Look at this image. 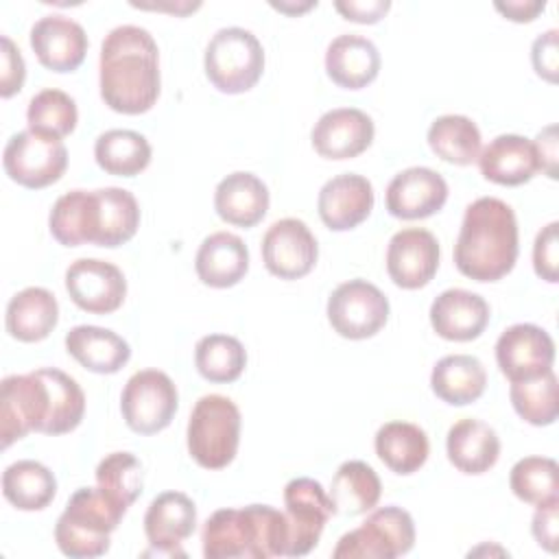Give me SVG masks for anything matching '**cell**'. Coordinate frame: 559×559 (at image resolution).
<instances>
[{"mask_svg": "<svg viewBox=\"0 0 559 559\" xmlns=\"http://www.w3.org/2000/svg\"><path fill=\"white\" fill-rule=\"evenodd\" d=\"M100 98L118 114L148 111L159 96V50L153 35L135 24L111 28L100 46Z\"/></svg>", "mask_w": 559, "mask_h": 559, "instance_id": "1", "label": "cell"}, {"mask_svg": "<svg viewBox=\"0 0 559 559\" xmlns=\"http://www.w3.org/2000/svg\"><path fill=\"white\" fill-rule=\"evenodd\" d=\"M52 238L63 247H120L140 227V205L124 188L70 190L61 194L48 216Z\"/></svg>", "mask_w": 559, "mask_h": 559, "instance_id": "2", "label": "cell"}, {"mask_svg": "<svg viewBox=\"0 0 559 559\" xmlns=\"http://www.w3.org/2000/svg\"><path fill=\"white\" fill-rule=\"evenodd\" d=\"M518 221L509 203L480 197L465 207L454 245L456 269L476 282L504 277L518 260Z\"/></svg>", "mask_w": 559, "mask_h": 559, "instance_id": "3", "label": "cell"}, {"mask_svg": "<svg viewBox=\"0 0 559 559\" xmlns=\"http://www.w3.org/2000/svg\"><path fill=\"white\" fill-rule=\"evenodd\" d=\"M207 559H269L286 557V515L271 504L214 511L201 533Z\"/></svg>", "mask_w": 559, "mask_h": 559, "instance_id": "4", "label": "cell"}, {"mask_svg": "<svg viewBox=\"0 0 559 559\" xmlns=\"http://www.w3.org/2000/svg\"><path fill=\"white\" fill-rule=\"evenodd\" d=\"M127 507L98 487L76 489L55 524V542L66 557H100L109 550V535L120 524Z\"/></svg>", "mask_w": 559, "mask_h": 559, "instance_id": "5", "label": "cell"}, {"mask_svg": "<svg viewBox=\"0 0 559 559\" xmlns=\"http://www.w3.org/2000/svg\"><path fill=\"white\" fill-rule=\"evenodd\" d=\"M188 452L205 469L227 467L240 441V411L218 393L197 400L188 419Z\"/></svg>", "mask_w": 559, "mask_h": 559, "instance_id": "6", "label": "cell"}, {"mask_svg": "<svg viewBox=\"0 0 559 559\" xmlns=\"http://www.w3.org/2000/svg\"><path fill=\"white\" fill-rule=\"evenodd\" d=\"M205 76L223 94H242L251 90L264 70V50L260 39L242 28L227 26L212 35L203 57Z\"/></svg>", "mask_w": 559, "mask_h": 559, "instance_id": "7", "label": "cell"}, {"mask_svg": "<svg viewBox=\"0 0 559 559\" xmlns=\"http://www.w3.org/2000/svg\"><path fill=\"white\" fill-rule=\"evenodd\" d=\"M415 544V522L402 507L389 504L371 511L367 520L345 533L336 548L334 559H393L406 555Z\"/></svg>", "mask_w": 559, "mask_h": 559, "instance_id": "8", "label": "cell"}, {"mask_svg": "<svg viewBox=\"0 0 559 559\" xmlns=\"http://www.w3.org/2000/svg\"><path fill=\"white\" fill-rule=\"evenodd\" d=\"M2 166L11 181L39 190L61 179L68 168V148L59 138L24 129L9 138Z\"/></svg>", "mask_w": 559, "mask_h": 559, "instance_id": "9", "label": "cell"}, {"mask_svg": "<svg viewBox=\"0 0 559 559\" xmlns=\"http://www.w3.org/2000/svg\"><path fill=\"white\" fill-rule=\"evenodd\" d=\"M177 404V386L159 369L135 371L120 395L122 419L138 435H155L164 430L173 421Z\"/></svg>", "mask_w": 559, "mask_h": 559, "instance_id": "10", "label": "cell"}, {"mask_svg": "<svg viewBox=\"0 0 559 559\" xmlns=\"http://www.w3.org/2000/svg\"><path fill=\"white\" fill-rule=\"evenodd\" d=\"M50 413L48 384L39 369L31 373H13L0 386V437L2 448L26 437L44 432Z\"/></svg>", "mask_w": 559, "mask_h": 559, "instance_id": "11", "label": "cell"}, {"mask_svg": "<svg viewBox=\"0 0 559 559\" xmlns=\"http://www.w3.org/2000/svg\"><path fill=\"white\" fill-rule=\"evenodd\" d=\"M389 319V299L367 280L338 284L328 299V321L336 334L362 341L378 334Z\"/></svg>", "mask_w": 559, "mask_h": 559, "instance_id": "12", "label": "cell"}, {"mask_svg": "<svg viewBox=\"0 0 559 559\" xmlns=\"http://www.w3.org/2000/svg\"><path fill=\"white\" fill-rule=\"evenodd\" d=\"M284 515L288 524L286 557H304L317 544L332 515V502L314 478H293L284 487Z\"/></svg>", "mask_w": 559, "mask_h": 559, "instance_id": "13", "label": "cell"}, {"mask_svg": "<svg viewBox=\"0 0 559 559\" xmlns=\"http://www.w3.org/2000/svg\"><path fill=\"white\" fill-rule=\"evenodd\" d=\"M66 290L85 312L109 314L118 310L127 295L122 271L98 258H79L66 271Z\"/></svg>", "mask_w": 559, "mask_h": 559, "instance_id": "14", "label": "cell"}, {"mask_svg": "<svg viewBox=\"0 0 559 559\" xmlns=\"http://www.w3.org/2000/svg\"><path fill=\"white\" fill-rule=\"evenodd\" d=\"M319 247L310 227L299 218L275 221L262 238V260L280 280H299L317 264Z\"/></svg>", "mask_w": 559, "mask_h": 559, "instance_id": "15", "label": "cell"}, {"mask_svg": "<svg viewBox=\"0 0 559 559\" xmlns=\"http://www.w3.org/2000/svg\"><path fill=\"white\" fill-rule=\"evenodd\" d=\"M496 362L511 382L531 380L552 369L555 343L544 328L515 323L498 336Z\"/></svg>", "mask_w": 559, "mask_h": 559, "instance_id": "16", "label": "cell"}, {"mask_svg": "<svg viewBox=\"0 0 559 559\" xmlns=\"http://www.w3.org/2000/svg\"><path fill=\"white\" fill-rule=\"evenodd\" d=\"M439 269V242L424 227H406L391 236L386 273L395 286L415 290L426 286Z\"/></svg>", "mask_w": 559, "mask_h": 559, "instance_id": "17", "label": "cell"}, {"mask_svg": "<svg viewBox=\"0 0 559 559\" xmlns=\"http://www.w3.org/2000/svg\"><path fill=\"white\" fill-rule=\"evenodd\" d=\"M448 201L445 179L426 166L400 170L386 186L384 203L391 216L415 221L439 212Z\"/></svg>", "mask_w": 559, "mask_h": 559, "instance_id": "18", "label": "cell"}, {"mask_svg": "<svg viewBox=\"0 0 559 559\" xmlns=\"http://www.w3.org/2000/svg\"><path fill=\"white\" fill-rule=\"evenodd\" d=\"M197 507L181 491H164L155 496L144 513V533L155 555L186 557L179 546L194 533Z\"/></svg>", "mask_w": 559, "mask_h": 559, "instance_id": "19", "label": "cell"}, {"mask_svg": "<svg viewBox=\"0 0 559 559\" xmlns=\"http://www.w3.org/2000/svg\"><path fill=\"white\" fill-rule=\"evenodd\" d=\"M373 120L356 107L325 111L312 127L314 151L325 159H352L365 153L373 142Z\"/></svg>", "mask_w": 559, "mask_h": 559, "instance_id": "20", "label": "cell"}, {"mask_svg": "<svg viewBox=\"0 0 559 559\" xmlns=\"http://www.w3.org/2000/svg\"><path fill=\"white\" fill-rule=\"evenodd\" d=\"M31 48L44 68L52 72H72L85 59L87 35L72 17L50 13L33 24Z\"/></svg>", "mask_w": 559, "mask_h": 559, "instance_id": "21", "label": "cell"}, {"mask_svg": "<svg viewBox=\"0 0 559 559\" xmlns=\"http://www.w3.org/2000/svg\"><path fill=\"white\" fill-rule=\"evenodd\" d=\"M317 210L323 225L332 231L354 229L373 210L371 181L356 173H343L328 179L319 190Z\"/></svg>", "mask_w": 559, "mask_h": 559, "instance_id": "22", "label": "cell"}, {"mask_svg": "<svg viewBox=\"0 0 559 559\" xmlns=\"http://www.w3.org/2000/svg\"><path fill=\"white\" fill-rule=\"evenodd\" d=\"M489 323V304L478 293L448 288L430 306V325L445 341H474Z\"/></svg>", "mask_w": 559, "mask_h": 559, "instance_id": "23", "label": "cell"}, {"mask_svg": "<svg viewBox=\"0 0 559 559\" xmlns=\"http://www.w3.org/2000/svg\"><path fill=\"white\" fill-rule=\"evenodd\" d=\"M478 166L487 181L500 186H522L539 170L533 140L515 133L493 138L478 155Z\"/></svg>", "mask_w": 559, "mask_h": 559, "instance_id": "24", "label": "cell"}, {"mask_svg": "<svg viewBox=\"0 0 559 559\" xmlns=\"http://www.w3.org/2000/svg\"><path fill=\"white\" fill-rule=\"evenodd\" d=\"M194 269L205 286H236L249 271V249L240 236L231 231H214L199 245Z\"/></svg>", "mask_w": 559, "mask_h": 559, "instance_id": "25", "label": "cell"}, {"mask_svg": "<svg viewBox=\"0 0 559 559\" xmlns=\"http://www.w3.org/2000/svg\"><path fill=\"white\" fill-rule=\"evenodd\" d=\"M325 72L338 87H367L380 72V52L376 44L362 35H338L325 50Z\"/></svg>", "mask_w": 559, "mask_h": 559, "instance_id": "26", "label": "cell"}, {"mask_svg": "<svg viewBox=\"0 0 559 559\" xmlns=\"http://www.w3.org/2000/svg\"><path fill=\"white\" fill-rule=\"evenodd\" d=\"M269 188L253 173H231L223 177L214 190L216 214L236 227L258 225L269 210Z\"/></svg>", "mask_w": 559, "mask_h": 559, "instance_id": "27", "label": "cell"}, {"mask_svg": "<svg viewBox=\"0 0 559 559\" xmlns=\"http://www.w3.org/2000/svg\"><path fill=\"white\" fill-rule=\"evenodd\" d=\"M445 452L450 463L463 474H485L500 456L498 432L480 419H459L450 426L445 437Z\"/></svg>", "mask_w": 559, "mask_h": 559, "instance_id": "28", "label": "cell"}, {"mask_svg": "<svg viewBox=\"0 0 559 559\" xmlns=\"http://www.w3.org/2000/svg\"><path fill=\"white\" fill-rule=\"evenodd\" d=\"M59 321V304L48 288L28 286L7 304V332L22 343L44 341Z\"/></svg>", "mask_w": 559, "mask_h": 559, "instance_id": "29", "label": "cell"}, {"mask_svg": "<svg viewBox=\"0 0 559 559\" xmlns=\"http://www.w3.org/2000/svg\"><path fill=\"white\" fill-rule=\"evenodd\" d=\"M68 354L94 373H116L129 358V343L114 330L98 325H76L66 334Z\"/></svg>", "mask_w": 559, "mask_h": 559, "instance_id": "30", "label": "cell"}, {"mask_svg": "<svg viewBox=\"0 0 559 559\" xmlns=\"http://www.w3.org/2000/svg\"><path fill=\"white\" fill-rule=\"evenodd\" d=\"M487 384V371L476 356L450 354L437 360L430 373L432 393L452 406L476 402Z\"/></svg>", "mask_w": 559, "mask_h": 559, "instance_id": "31", "label": "cell"}, {"mask_svg": "<svg viewBox=\"0 0 559 559\" xmlns=\"http://www.w3.org/2000/svg\"><path fill=\"white\" fill-rule=\"evenodd\" d=\"M380 493V478L365 461H345L336 469L328 491L334 515H362L378 504Z\"/></svg>", "mask_w": 559, "mask_h": 559, "instance_id": "32", "label": "cell"}, {"mask_svg": "<svg viewBox=\"0 0 559 559\" xmlns=\"http://www.w3.org/2000/svg\"><path fill=\"white\" fill-rule=\"evenodd\" d=\"M376 454L395 474L417 472L430 452L428 435L411 421H386L376 432Z\"/></svg>", "mask_w": 559, "mask_h": 559, "instance_id": "33", "label": "cell"}, {"mask_svg": "<svg viewBox=\"0 0 559 559\" xmlns=\"http://www.w3.org/2000/svg\"><path fill=\"white\" fill-rule=\"evenodd\" d=\"M2 493L20 511H41L52 502L57 480L44 463L22 459L4 467Z\"/></svg>", "mask_w": 559, "mask_h": 559, "instance_id": "34", "label": "cell"}, {"mask_svg": "<svg viewBox=\"0 0 559 559\" xmlns=\"http://www.w3.org/2000/svg\"><path fill=\"white\" fill-rule=\"evenodd\" d=\"M94 157L107 175L133 177L151 164V144L138 131L109 129L96 138Z\"/></svg>", "mask_w": 559, "mask_h": 559, "instance_id": "35", "label": "cell"}, {"mask_svg": "<svg viewBox=\"0 0 559 559\" xmlns=\"http://www.w3.org/2000/svg\"><path fill=\"white\" fill-rule=\"evenodd\" d=\"M430 151L448 164L469 166L480 155V131L476 122L461 114H445L428 129Z\"/></svg>", "mask_w": 559, "mask_h": 559, "instance_id": "36", "label": "cell"}, {"mask_svg": "<svg viewBox=\"0 0 559 559\" xmlns=\"http://www.w3.org/2000/svg\"><path fill=\"white\" fill-rule=\"evenodd\" d=\"M197 371L216 384L234 382L247 367V352L236 336L207 334L194 347Z\"/></svg>", "mask_w": 559, "mask_h": 559, "instance_id": "37", "label": "cell"}, {"mask_svg": "<svg viewBox=\"0 0 559 559\" xmlns=\"http://www.w3.org/2000/svg\"><path fill=\"white\" fill-rule=\"evenodd\" d=\"M50 397V413L44 435H66L74 430L85 415V393L74 378L55 367L39 369Z\"/></svg>", "mask_w": 559, "mask_h": 559, "instance_id": "38", "label": "cell"}, {"mask_svg": "<svg viewBox=\"0 0 559 559\" xmlns=\"http://www.w3.org/2000/svg\"><path fill=\"white\" fill-rule=\"evenodd\" d=\"M511 491L533 507L559 500V465L548 456H524L509 474Z\"/></svg>", "mask_w": 559, "mask_h": 559, "instance_id": "39", "label": "cell"}, {"mask_svg": "<svg viewBox=\"0 0 559 559\" xmlns=\"http://www.w3.org/2000/svg\"><path fill=\"white\" fill-rule=\"evenodd\" d=\"M79 120L76 103L63 90H41L28 100L26 122L35 133H44L50 138H66L74 131Z\"/></svg>", "mask_w": 559, "mask_h": 559, "instance_id": "40", "label": "cell"}, {"mask_svg": "<svg viewBox=\"0 0 559 559\" xmlns=\"http://www.w3.org/2000/svg\"><path fill=\"white\" fill-rule=\"evenodd\" d=\"M509 395L515 413L524 421L533 426H550L557 419V376L552 369L531 380L511 382Z\"/></svg>", "mask_w": 559, "mask_h": 559, "instance_id": "41", "label": "cell"}, {"mask_svg": "<svg viewBox=\"0 0 559 559\" xmlns=\"http://www.w3.org/2000/svg\"><path fill=\"white\" fill-rule=\"evenodd\" d=\"M96 487L122 507L142 493V463L131 452H111L96 467Z\"/></svg>", "mask_w": 559, "mask_h": 559, "instance_id": "42", "label": "cell"}, {"mask_svg": "<svg viewBox=\"0 0 559 559\" xmlns=\"http://www.w3.org/2000/svg\"><path fill=\"white\" fill-rule=\"evenodd\" d=\"M533 269L535 273L550 282H559V223L552 221L539 229L533 245Z\"/></svg>", "mask_w": 559, "mask_h": 559, "instance_id": "43", "label": "cell"}, {"mask_svg": "<svg viewBox=\"0 0 559 559\" xmlns=\"http://www.w3.org/2000/svg\"><path fill=\"white\" fill-rule=\"evenodd\" d=\"M2 41V50H0V59H2V70H0V96L2 98H11L15 92L22 90L24 79H26V66L24 59L20 55V48L11 41L9 35L0 37Z\"/></svg>", "mask_w": 559, "mask_h": 559, "instance_id": "44", "label": "cell"}, {"mask_svg": "<svg viewBox=\"0 0 559 559\" xmlns=\"http://www.w3.org/2000/svg\"><path fill=\"white\" fill-rule=\"evenodd\" d=\"M557 28L546 31L533 41L531 48V61L535 72L546 79L548 83H557V70H559V44H557Z\"/></svg>", "mask_w": 559, "mask_h": 559, "instance_id": "45", "label": "cell"}, {"mask_svg": "<svg viewBox=\"0 0 559 559\" xmlns=\"http://www.w3.org/2000/svg\"><path fill=\"white\" fill-rule=\"evenodd\" d=\"M559 500L557 502H548L537 507L535 515H533V537L537 539V544L542 548H546L548 552H557V535H559Z\"/></svg>", "mask_w": 559, "mask_h": 559, "instance_id": "46", "label": "cell"}, {"mask_svg": "<svg viewBox=\"0 0 559 559\" xmlns=\"http://www.w3.org/2000/svg\"><path fill=\"white\" fill-rule=\"evenodd\" d=\"M334 9L349 22H358V24H376L380 22L386 11L391 9L389 0H336Z\"/></svg>", "mask_w": 559, "mask_h": 559, "instance_id": "47", "label": "cell"}, {"mask_svg": "<svg viewBox=\"0 0 559 559\" xmlns=\"http://www.w3.org/2000/svg\"><path fill=\"white\" fill-rule=\"evenodd\" d=\"M539 170H544L550 179H557V127L548 124L533 140Z\"/></svg>", "mask_w": 559, "mask_h": 559, "instance_id": "48", "label": "cell"}, {"mask_svg": "<svg viewBox=\"0 0 559 559\" xmlns=\"http://www.w3.org/2000/svg\"><path fill=\"white\" fill-rule=\"evenodd\" d=\"M496 11H500L511 22H533L544 9V0H507V2H493Z\"/></svg>", "mask_w": 559, "mask_h": 559, "instance_id": "49", "label": "cell"}, {"mask_svg": "<svg viewBox=\"0 0 559 559\" xmlns=\"http://www.w3.org/2000/svg\"><path fill=\"white\" fill-rule=\"evenodd\" d=\"M271 7L273 9H277V11H282V13H286V15H297V13H304V11H308V9H312V7H317V0H308V2H297V4H290V2H271Z\"/></svg>", "mask_w": 559, "mask_h": 559, "instance_id": "50", "label": "cell"}]
</instances>
